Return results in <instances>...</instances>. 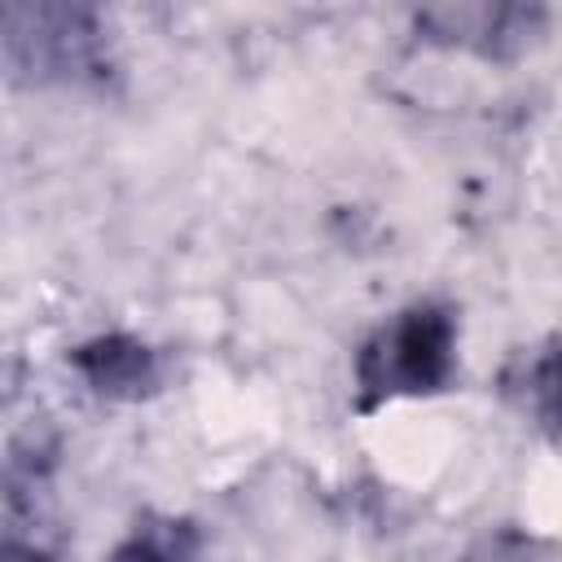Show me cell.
I'll use <instances>...</instances> for the list:
<instances>
[{"instance_id":"2","label":"cell","mask_w":562,"mask_h":562,"mask_svg":"<svg viewBox=\"0 0 562 562\" xmlns=\"http://www.w3.org/2000/svg\"><path fill=\"white\" fill-rule=\"evenodd\" d=\"M88 9L57 4H9L4 9V57L31 79H79L97 70L101 40Z\"/></svg>"},{"instance_id":"5","label":"cell","mask_w":562,"mask_h":562,"mask_svg":"<svg viewBox=\"0 0 562 562\" xmlns=\"http://www.w3.org/2000/svg\"><path fill=\"white\" fill-rule=\"evenodd\" d=\"M509 391L522 400V413L562 430V347L527 356L518 378H509Z\"/></svg>"},{"instance_id":"4","label":"cell","mask_w":562,"mask_h":562,"mask_svg":"<svg viewBox=\"0 0 562 562\" xmlns=\"http://www.w3.org/2000/svg\"><path fill=\"white\" fill-rule=\"evenodd\" d=\"M75 364L79 373L101 391V395H145L154 382H158V369H154V356L149 347H140L136 338H97V342H83L75 351Z\"/></svg>"},{"instance_id":"6","label":"cell","mask_w":562,"mask_h":562,"mask_svg":"<svg viewBox=\"0 0 562 562\" xmlns=\"http://www.w3.org/2000/svg\"><path fill=\"white\" fill-rule=\"evenodd\" d=\"M110 562H171L167 558V549H158L154 540H127V544H119L114 553H110Z\"/></svg>"},{"instance_id":"3","label":"cell","mask_w":562,"mask_h":562,"mask_svg":"<svg viewBox=\"0 0 562 562\" xmlns=\"http://www.w3.org/2000/svg\"><path fill=\"white\" fill-rule=\"evenodd\" d=\"M435 40L474 48L483 57H501L509 48H522L527 35L536 31L540 13L536 9H492V4H470V9H426L417 18Z\"/></svg>"},{"instance_id":"1","label":"cell","mask_w":562,"mask_h":562,"mask_svg":"<svg viewBox=\"0 0 562 562\" xmlns=\"http://www.w3.org/2000/svg\"><path fill=\"white\" fill-rule=\"evenodd\" d=\"M452 351H457V329L443 307L417 303L400 312L356 356L360 404L373 408L382 400L439 391L452 373V360H457Z\"/></svg>"}]
</instances>
